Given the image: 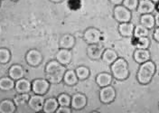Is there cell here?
<instances>
[{
	"instance_id": "6da1fadb",
	"label": "cell",
	"mask_w": 159,
	"mask_h": 113,
	"mask_svg": "<svg viewBox=\"0 0 159 113\" xmlns=\"http://www.w3.org/2000/svg\"><path fill=\"white\" fill-rule=\"evenodd\" d=\"M156 70H157L156 64L151 60L141 63L138 71V74H137V79L139 83L144 84V85L148 84L149 82L152 81L156 73Z\"/></svg>"
},
{
	"instance_id": "7a4b0ae2",
	"label": "cell",
	"mask_w": 159,
	"mask_h": 113,
	"mask_svg": "<svg viewBox=\"0 0 159 113\" xmlns=\"http://www.w3.org/2000/svg\"><path fill=\"white\" fill-rule=\"evenodd\" d=\"M110 70L112 76L118 81H125L129 78V64L123 58H118L110 65Z\"/></svg>"
},
{
	"instance_id": "3957f363",
	"label": "cell",
	"mask_w": 159,
	"mask_h": 113,
	"mask_svg": "<svg viewBox=\"0 0 159 113\" xmlns=\"http://www.w3.org/2000/svg\"><path fill=\"white\" fill-rule=\"evenodd\" d=\"M114 17L119 23H127L131 20L132 14L131 11L127 7H125L123 5H119V6H115Z\"/></svg>"
},
{
	"instance_id": "277c9868",
	"label": "cell",
	"mask_w": 159,
	"mask_h": 113,
	"mask_svg": "<svg viewBox=\"0 0 159 113\" xmlns=\"http://www.w3.org/2000/svg\"><path fill=\"white\" fill-rule=\"evenodd\" d=\"M116 98V90L111 86L102 87L99 91V101L104 104H109L114 102Z\"/></svg>"
},
{
	"instance_id": "5b68a950",
	"label": "cell",
	"mask_w": 159,
	"mask_h": 113,
	"mask_svg": "<svg viewBox=\"0 0 159 113\" xmlns=\"http://www.w3.org/2000/svg\"><path fill=\"white\" fill-rule=\"evenodd\" d=\"M50 89V82L47 79H36L32 82V92L34 94L44 95Z\"/></svg>"
},
{
	"instance_id": "8992f818",
	"label": "cell",
	"mask_w": 159,
	"mask_h": 113,
	"mask_svg": "<svg viewBox=\"0 0 159 113\" xmlns=\"http://www.w3.org/2000/svg\"><path fill=\"white\" fill-rule=\"evenodd\" d=\"M83 38H84V41L89 44L99 43V41L101 40V32L97 28L89 27L84 32Z\"/></svg>"
},
{
	"instance_id": "52a82bcc",
	"label": "cell",
	"mask_w": 159,
	"mask_h": 113,
	"mask_svg": "<svg viewBox=\"0 0 159 113\" xmlns=\"http://www.w3.org/2000/svg\"><path fill=\"white\" fill-rule=\"evenodd\" d=\"M87 102H88L87 97L84 94H82V93H75L71 97L70 108L72 110H76V111L82 110V109H84L86 107Z\"/></svg>"
},
{
	"instance_id": "ba28073f",
	"label": "cell",
	"mask_w": 159,
	"mask_h": 113,
	"mask_svg": "<svg viewBox=\"0 0 159 113\" xmlns=\"http://www.w3.org/2000/svg\"><path fill=\"white\" fill-rule=\"evenodd\" d=\"M44 98L43 95H38V94H34L33 96H31L28 101V106L31 110H33L35 112H38L43 111V104H44Z\"/></svg>"
},
{
	"instance_id": "9c48e42d",
	"label": "cell",
	"mask_w": 159,
	"mask_h": 113,
	"mask_svg": "<svg viewBox=\"0 0 159 113\" xmlns=\"http://www.w3.org/2000/svg\"><path fill=\"white\" fill-rule=\"evenodd\" d=\"M25 59H26V62L29 64L30 66L36 67V66L40 65L41 62H43V54L38 50L33 49V50H30L26 53Z\"/></svg>"
},
{
	"instance_id": "30bf717a",
	"label": "cell",
	"mask_w": 159,
	"mask_h": 113,
	"mask_svg": "<svg viewBox=\"0 0 159 113\" xmlns=\"http://www.w3.org/2000/svg\"><path fill=\"white\" fill-rule=\"evenodd\" d=\"M104 50H105L104 47L99 43L89 44L87 48V54L92 60H99V59H101Z\"/></svg>"
},
{
	"instance_id": "8fae6325",
	"label": "cell",
	"mask_w": 159,
	"mask_h": 113,
	"mask_svg": "<svg viewBox=\"0 0 159 113\" xmlns=\"http://www.w3.org/2000/svg\"><path fill=\"white\" fill-rule=\"evenodd\" d=\"M56 60L61 64V65H68L70 63L72 60V52L70 49H63L61 48L58 52L56 53Z\"/></svg>"
},
{
	"instance_id": "7c38bea8",
	"label": "cell",
	"mask_w": 159,
	"mask_h": 113,
	"mask_svg": "<svg viewBox=\"0 0 159 113\" xmlns=\"http://www.w3.org/2000/svg\"><path fill=\"white\" fill-rule=\"evenodd\" d=\"M155 8H156V4L151 0H142L139 1L137 9L139 14L145 15V14H152Z\"/></svg>"
},
{
	"instance_id": "4fadbf2b",
	"label": "cell",
	"mask_w": 159,
	"mask_h": 113,
	"mask_svg": "<svg viewBox=\"0 0 159 113\" xmlns=\"http://www.w3.org/2000/svg\"><path fill=\"white\" fill-rule=\"evenodd\" d=\"M15 89L17 93H29L32 91V83L28 80L22 78L16 81Z\"/></svg>"
},
{
	"instance_id": "5bb4252c",
	"label": "cell",
	"mask_w": 159,
	"mask_h": 113,
	"mask_svg": "<svg viewBox=\"0 0 159 113\" xmlns=\"http://www.w3.org/2000/svg\"><path fill=\"white\" fill-rule=\"evenodd\" d=\"M134 29H135V25L130 22L120 23L119 25V34L123 37H133Z\"/></svg>"
},
{
	"instance_id": "9a60e30c",
	"label": "cell",
	"mask_w": 159,
	"mask_h": 113,
	"mask_svg": "<svg viewBox=\"0 0 159 113\" xmlns=\"http://www.w3.org/2000/svg\"><path fill=\"white\" fill-rule=\"evenodd\" d=\"M75 37L71 34H63L59 41L60 48H63V49H71L73 48V46L75 45Z\"/></svg>"
},
{
	"instance_id": "2e32d148",
	"label": "cell",
	"mask_w": 159,
	"mask_h": 113,
	"mask_svg": "<svg viewBox=\"0 0 159 113\" xmlns=\"http://www.w3.org/2000/svg\"><path fill=\"white\" fill-rule=\"evenodd\" d=\"M24 75H25V70L19 64H14L10 67L8 71V76L14 81H17L19 79L24 78Z\"/></svg>"
},
{
	"instance_id": "e0dca14e",
	"label": "cell",
	"mask_w": 159,
	"mask_h": 113,
	"mask_svg": "<svg viewBox=\"0 0 159 113\" xmlns=\"http://www.w3.org/2000/svg\"><path fill=\"white\" fill-rule=\"evenodd\" d=\"M58 107H59L58 100L55 98H49L44 101L43 111L44 113H54L56 112Z\"/></svg>"
},
{
	"instance_id": "ac0fdd59",
	"label": "cell",
	"mask_w": 159,
	"mask_h": 113,
	"mask_svg": "<svg viewBox=\"0 0 159 113\" xmlns=\"http://www.w3.org/2000/svg\"><path fill=\"white\" fill-rule=\"evenodd\" d=\"M134 59L138 63L141 64L150 60V52L148 49L137 48V50L134 52Z\"/></svg>"
},
{
	"instance_id": "d6986e66",
	"label": "cell",
	"mask_w": 159,
	"mask_h": 113,
	"mask_svg": "<svg viewBox=\"0 0 159 113\" xmlns=\"http://www.w3.org/2000/svg\"><path fill=\"white\" fill-rule=\"evenodd\" d=\"M113 80V76L112 74L108 73V72H101L99 73L96 77V82L99 85L100 88L105 87V86H109L111 84Z\"/></svg>"
},
{
	"instance_id": "ffe728a7",
	"label": "cell",
	"mask_w": 159,
	"mask_h": 113,
	"mask_svg": "<svg viewBox=\"0 0 159 113\" xmlns=\"http://www.w3.org/2000/svg\"><path fill=\"white\" fill-rule=\"evenodd\" d=\"M62 81L68 86H74V85H76L78 83L79 79L77 77V74H76L75 71H73V70H66Z\"/></svg>"
},
{
	"instance_id": "44dd1931",
	"label": "cell",
	"mask_w": 159,
	"mask_h": 113,
	"mask_svg": "<svg viewBox=\"0 0 159 113\" xmlns=\"http://www.w3.org/2000/svg\"><path fill=\"white\" fill-rule=\"evenodd\" d=\"M119 57H118L117 52L112 49H105L101 56V60L106 64H109V65H111Z\"/></svg>"
},
{
	"instance_id": "7402d4cb",
	"label": "cell",
	"mask_w": 159,
	"mask_h": 113,
	"mask_svg": "<svg viewBox=\"0 0 159 113\" xmlns=\"http://www.w3.org/2000/svg\"><path fill=\"white\" fill-rule=\"evenodd\" d=\"M65 72H66V68H65V66H63L58 72L52 73V74H46V79L49 81L50 83H53V84L60 83L63 80V76H64Z\"/></svg>"
},
{
	"instance_id": "603a6c76",
	"label": "cell",
	"mask_w": 159,
	"mask_h": 113,
	"mask_svg": "<svg viewBox=\"0 0 159 113\" xmlns=\"http://www.w3.org/2000/svg\"><path fill=\"white\" fill-rule=\"evenodd\" d=\"M16 110V105L14 101L4 100L0 102V113H14Z\"/></svg>"
},
{
	"instance_id": "cb8c5ba5",
	"label": "cell",
	"mask_w": 159,
	"mask_h": 113,
	"mask_svg": "<svg viewBox=\"0 0 159 113\" xmlns=\"http://www.w3.org/2000/svg\"><path fill=\"white\" fill-rule=\"evenodd\" d=\"M140 24L142 25H144L145 27H147L148 30L152 29L155 27L156 25V22H155V16H152V14H145L142 15L140 17Z\"/></svg>"
},
{
	"instance_id": "d4e9b609",
	"label": "cell",
	"mask_w": 159,
	"mask_h": 113,
	"mask_svg": "<svg viewBox=\"0 0 159 113\" xmlns=\"http://www.w3.org/2000/svg\"><path fill=\"white\" fill-rule=\"evenodd\" d=\"M15 81L8 77H2L0 78V90L4 92H8L15 88Z\"/></svg>"
},
{
	"instance_id": "484cf974",
	"label": "cell",
	"mask_w": 159,
	"mask_h": 113,
	"mask_svg": "<svg viewBox=\"0 0 159 113\" xmlns=\"http://www.w3.org/2000/svg\"><path fill=\"white\" fill-rule=\"evenodd\" d=\"M133 45H135L137 48H141V49H148L149 44H150V40L148 38V36L146 37H140V38H137V37H133Z\"/></svg>"
},
{
	"instance_id": "4316f807",
	"label": "cell",
	"mask_w": 159,
	"mask_h": 113,
	"mask_svg": "<svg viewBox=\"0 0 159 113\" xmlns=\"http://www.w3.org/2000/svg\"><path fill=\"white\" fill-rule=\"evenodd\" d=\"M64 65H61L57 60H52V61H50L46 66H45V72L46 74H52V73H54V72H58L59 70H61Z\"/></svg>"
},
{
	"instance_id": "83f0119b",
	"label": "cell",
	"mask_w": 159,
	"mask_h": 113,
	"mask_svg": "<svg viewBox=\"0 0 159 113\" xmlns=\"http://www.w3.org/2000/svg\"><path fill=\"white\" fill-rule=\"evenodd\" d=\"M75 72L77 74V77L79 79V81H84V80H87L89 77V70L88 67L86 66H79L76 70Z\"/></svg>"
},
{
	"instance_id": "f1b7e54d",
	"label": "cell",
	"mask_w": 159,
	"mask_h": 113,
	"mask_svg": "<svg viewBox=\"0 0 159 113\" xmlns=\"http://www.w3.org/2000/svg\"><path fill=\"white\" fill-rule=\"evenodd\" d=\"M29 94L28 93H18V95H16L14 99V102L16 106H24L25 104L28 103L29 101Z\"/></svg>"
},
{
	"instance_id": "f546056e",
	"label": "cell",
	"mask_w": 159,
	"mask_h": 113,
	"mask_svg": "<svg viewBox=\"0 0 159 113\" xmlns=\"http://www.w3.org/2000/svg\"><path fill=\"white\" fill-rule=\"evenodd\" d=\"M149 34V30L145 27L144 25H142L141 24L135 26V29H134V35L135 37L137 38H140V37H146V36H148Z\"/></svg>"
},
{
	"instance_id": "4dcf8cb0",
	"label": "cell",
	"mask_w": 159,
	"mask_h": 113,
	"mask_svg": "<svg viewBox=\"0 0 159 113\" xmlns=\"http://www.w3.org/2000/svg\"><path fill=\"white\" fill-rule=\"evenodd\" d=\"M11 53L8 49L0 48V63H7L10 61Z\"/></svg>"
},
{
	"instance_id": "1f68e13d",
	"label": "cell",
	"mask_w": 159,
	"mask_h": 113,
	"mask_svg": "<svg viewBox=\"0 0 159 113\" xmlns=\"http://www.w3.org/2000/svg\"><path fill=\"white\" fill-rule=\"evenodd\" d=\"M59 105L61 106H70V101H71V97L66 94V93H61L60 94L57 98Z\"/></svg>"
},
{
	"instance_id": "d6a6232c",
	"label": "cell",
	"mask_w": 159,
	"mask_h": 113,
	"mask_svg": "<svg viewBox=\"0 0 159 113\" xmlns=\"http://www.w3.org/2000/svg\"><path fill=\"white\" fill-rule=\"evenodd\" d=\"M139 0H123L122 5L130 11L136 10L139 6Z\"/></svg>"
},
{
	"instance_id": "836d02e7",
	"label": "cell",
	"mask_w": 159,
	"mask_h": 113,
	"mask_svg": "<svg viewBox=\"0 0 159 113\" xmlns=\"http://www.w3.org/2000/svg\"><path fill=\"white\" fill-rule=\"evenodd\" d=\"M81 6L80 0H68V7L71 10H78Z\"/></svg>"
},
{
	"instance_id": "e575fe53",
	"label": "cell",
	"mask_w": 159,
	"mask_h": 113,
	"mask_svg": "<svg viewBox=\"0 0 159 113\" xmlns=\"http://www.w3.org/2000/svg\"><path fill=\"white\" fill-rule=\"evenodd\" d=\"M71 108L70 106H61L59 105L57 111H56V113H70L71 112Z\"/></svg>"
},
{
	"instance_id": "d590c367",
	"label": "cell",
	"mask_w": 159,
	"mask_h": 113,
	"mask_svg": "<svg viewBox=\"0 0 159 113\" xmlns=\"http://www.w3.org/2000/svg\"><path fill=\"white\" fill-rule=\"evenodd\" d=\"M153 37L156 41L159 43V27H157L154 31V34H153Z\"/></svg>"
},
{
	"instance_id": "8d00e7d4",
	"label": "cell",
	"mask_w": 159,
	"mask_h": 113,
	"mask_svg": "<svg viewBox=\"0 0 159 113\" xmlns=\"http://www.w3.org/2000/svg\"><path fill=\"white\" fill-rule=\"evenodd\" d=\"M111 4H113L114 6H119V5H122L123 0H109Z\"/></svg>"
},
{
	"instance_id": "74e56055",
	"label": "cell",
	"mask_w": 159,
	"mask_h": 113,
	"mask_svg": "<svg viewBox=\"0 0 159 113\" xmlns=\"http://www.w3.org/2000/svg\"><path fill=\"white\" fill-rule=\"evenodd\" d=\"M155 22H156V25L159 27V13H157L155 16Z\"/></svg>"
},
{
	"instance_id": "f35d334b",
	"label": "cell",
	"mask_w": 159,
	"mask_h": 113,
	"mask_svg": "<svg viewBox=\"0 0 159 113\" xmlns=\"http://www.w3.org/2000/svg\"><path fill=\"white\" fill-rule=\"evenodd\" d=\"M155 9H157V12L159 13V2L156 3V8H155Z\"/></svg>"
},
{
	"instance_id": "ab89813d",
	"label": "cell",
	"mask_w": 159,
	"mask_h": 113,
	"mask_svg": "<svg viewBox=\"0 0 159 113\" xmlns=\"http://www.w3.org/2000/svg\"><path fill=\"white\" fill-rule=\"evenodd\" d=\"M52 2H53V3H61V1H63V0H51Z\"/></svg>"
},
{
	"instance_id": "60d3db41",
	"label": "cell",
	"mask_w": 159,
	"mask_h": 113,
	"mask_svg": "<svg viewBox=\"0 0 159 113\" xmlns=\"http://www.w3.org/2000/svg\"><path fill=\"white\" fill-rule=\"evenodd\" d=\"M151 1H152V2H154L155 4H156V3H157V2H159V0H151Z\"/></svg>"
},
{
	"instance_id": "b9f144b4",
	"label": "cell",
	"mask_w": 159,
	"mask_h": 113,
	"mask_svg": "<svg viewBox=\"0 0 159 113\" xmlns=\"http://www.w3.org/2000/svg\"><path fill=\"white\" fill-rule=\"evenodd\" d=\"M12 1H17V0H12Z\"/></svg>"
},
{
	"instance_id": "7bdbcfd3",
	"label": "cell",
	"mask_w": 159,
	"mask_h": 113,
	"mask_svg": "<svg viewBox=\"0 0 159 113\" xmlns=\"http://www.w3.org/2000/svg\"><path fill=\"white\" fill-rule=\"evenodd\" d=\"M0 4H1V0H0Z\"/></svg>"
}]
</instances>
